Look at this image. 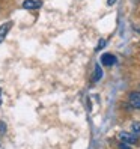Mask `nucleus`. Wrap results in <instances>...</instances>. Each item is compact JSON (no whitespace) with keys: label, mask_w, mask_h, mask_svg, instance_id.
<instances>
[{"label":"nucleus","mask_w":140,"mask_h":149,"mask_svg":"<svg viewBox=\"0 0 140 149\" xmlns=\"http://www.w3.org/2000/svg\"><path fill=\"white\" fill-rule=\"evenodd\" d=\"M0 106H2V89H0Z\"/></svg>","instance_id":"nucleus-12"},{"label":"nucleus","mask_w":140,"mask_h":149,"mask_svg":"<svg viewBox=\"0 0 140 149\" xmlns=\"http://www.w3.org/2000/svg\"><path fill=\"white\" fill-rule=\"evenodd\" d=\"M119 149H131L127 143H124V142H120V145H119Z\"/></svg>","instance_id":"nucleus-10"},{"label":"nucleus","mask_w":140,"mask_h":149,"mask_svg":"<svg viewBox=\"0 0 140 149\" xmlns=\"http://www.w3.org/2000/svg\"><path fill=\"white\" fill-rule=\"evenodd\" d=\"M119 140L120 142H124V143H127V145H137L139 143V139H137V136L133 133H125V131H122V133H119Z\"/></svg>","instance_id":"nucleus-1"},{"label":"nucleus","mask_w":140,"mask_h":149,"mask_svg":"<svg viewBox=\"0 0 140 149\" xmlns=\"http://www.w3.org/2000/svg\"><path fill=\"white\" fill-rule=\"evenodd\" d=\"M115 2H116V0H107V3L111 6V5H115Z\"/></svg>","instance_id":"nucleus-11"},{"label":"nucleus","mask_w":140,"mask_h":149,"mask_svg":"<svg viewBox=\"0 0 140 149\" xmlns=\"http://www.w3.org/2000/svg\"><path fill=\"white\" fill-rule=\"evenodd\" d=\"M102 77V69H101V66L100 65H97L95 66V74H93V81H98L100 78Z\"/></svg>","instance_id":"nucleus-6"},{"label":"nucleus","mask_w":140,"mask_h":149,"mask_svg":"<svg viewBox=\"0 0 140 149\" xmlns=\"http://www.w3.org/2000/svg\"><path fill=\"white\" fill-rule=\"evenodd\" d=\"M130 102L133 107L140 109V92H131L130 93Z\"/></svg>","instance_id":"nucleus-5"},{"label":"nucleus","mask_w":140,"mask_h":149,"mask_svg":"<svg viewBox=\"0 0 140 149\" xmlns=\"http://www.w3.org/2000/svg\"><path fill=\"white\" fill-rule=\"evenodd\" d=\"M5 133H6V124L0 120V134H5Z\"/></svg>","instance_id":"nucleus-9"},{"label":"nucleus","mask_w":140,"mask_h":149,"mask_svg":"<svg viewBox=\"0 0 140 149\" xmlns=\"http://www.w3.org/2000/svg\"><path fill=\"white\" fill-rule=\"evenodd\" d=\"M101 63L104 66H111V65L116 63V57L113 54H110V53H106V54L101 56Z\"/></svg>","instance_id":"nucleus-4"},{"label":"nucleus","mask_w":140,"mask_h":149,"mask_svg":"<svg viewBox=\"0 0 140 149\" xmlns=\"http://www.w3.org/2000/svg\"><path fill=\"white\" fill-rule=\"evenodd\" d=\"M41 6H42L41 0H24V2H23V8H24V9H29V11L39 9Z\"/></svg>","instance_id":"nucleus-2"},{"label":"nucleus","mask_w":140,"mask_h":149,"mask_svg":"<svg viewBox=\"0 0 140 149\" xmlns=\"http://www.w3.org/2000/svg\"><path fill=\"white\" fill-rule=\"evenodd\" d=\"M104 47H106V39H100L98 45H97V51H98V50H101V48H104Z\"/></svg>","instance_id":"nucleus-8"},{"label":"nucleus","mask_w":140,"mask_h":149,"mask_svg":"<svg viewBox=\"0 0 140 149\" xmlns=\"http://www.w3.org/2000/svg\"><path fill=\"white\" fill-rule=\"evenodd\" d=\"M131 130H133V133H134L136 136H140V122H133Z\"/></svg>","instance_id":"nucleus-7"},{"label":"nucleus","mask_w":140,"mask_h":149,"mask_svg":"<svg viewBox=\"0 0 140 149\" xmlns=\"http://www.w3.org/2000/svg\"><path fill=\"white\" fill-rule=\"evenodd\" d=\"M12 21H6V23H3L2 26H0V44L3 42V39L6 38V35H8V32L11 30V27H12Z\"/></svg>","instance_id":"nucleus-3"}]
</instances>
